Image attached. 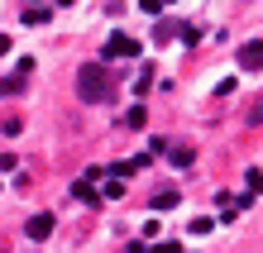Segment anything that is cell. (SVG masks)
<instances>
[{
    "label": "cell",
    "instance_id": "cell-13",
    "mask_svg": "<svg viewBox=\"0 0 263 253\" xmlns=\"http://www.w3.org/2000/svg\"><path fill=\"white\" fill-rule=\"evenodd\" d=\"M148 253H182V244H177V239H163L158 248H148Z\"/></svg>",
    "mask_w": 263,
    "mask_h": 253
},
{
    "label": "cell",
    "instance_id": "cell-8",
    "mask_svg": "<svg viewBox=\"0 0 263 253\" xmlns=\"http://www.w3.org/2000/svg\"><path fill=\"white\" fill-rule=\"evenodd\" d=\"M153 38H158V43H173L177 38V20H163L158 29H153Z\"/></svg>",
    "mask_w": 263,
    "mask_h": 253
},
{
    "label": "cell",
    "instance_id": "cell-11",
    "mask_svg": "<svg viewBox=\"0 0 263 253\" xmlns=\"http://www.w3.org/2000/svg\"><path fill=\"white\" fill-rule=\"evenodd\" d=\"M244 182H249V196H258V191H263V172H258V167L244 172Z\"/></svg>",
    "mask_w": 263,
    "mask_h": 253
},
{
    "label": "cell",
    "instance_id": "cell-1",
    "mask_svg": "<svg viewBox=\"0 0 263 253\" xmlns=\"http://www.w3.org/2000/svg\"><path fill=\"white\" fill-rule=\"evenodd\" d=\"M77 96H82L86 105H110V96H115L110 72H105L101 62H86V67H77Z\"/></svg>",
    "mask_w": 263,
    "mask_h": 253
},
{
    "label": "cell",
    "instance_id": "cell-15",
    "mask_svg": "<svg viewBox=\"0 0 263 253\" xmlns=\"http://www.w3.org/2000/svg\"><path fill=\"white\" fill-rule=\"evenodd\" d=\"M158 5H163V0H139V10H144V14H158Z\"/></svg>",
    "mask_w": 263,
    "mask_h": 253
},
{
    "label": "cell",
    "instance_id": "cell-7",
    "mask_svg": "<svg viewBox=\"0 0 263 253\" xmlns=\"http://www.w3.org/2000/svg\"><path fill=\"white\" fill-rule=\"evenodd\" d=\"M14 91H24V72H14V76H0V96H14Z\"/></svg>",
    "mask_w": 263,
    "mask_h": 253
},
{
    "label": "cell",
    "instance_id": "cell-2",
    "mask_svg": "<svg viewBox=\"0 0 263 253\" xmlns=\"http://www.w3.org/2000/svg\"><path fill=\"white\" fill-rule=\"evenodd\" d=\"M24 234H29V239H34V244H43V239H48V234H53V215H48V210H39V215H29V225H24Z\"/></svg>",
    "mask_w": 263,
    "mask_h": 253
},
{
    "label": "cell",
    "instance_id": "cell-5",
    "mask_svg": "<svg viewBox=\"0 0 263 253\" xmlns=\"http://www.w3.org/2000/svg\"><path fill=\"white\" fill-rule=\"evenodd\" d=\"M72 196H77V201H86V205H96V201H101V196H96V186H91V177L72 182Z\"/></svg>",
    "mask_w": 263,
    "mask_h": 253
},
{
    "label": "cell",
    "instance_id": "cell-17",
    "mask_svg": "<svg viewBox=\"0 0 263 253\" xmlns=\"http://www.w3.org/2000/svg\"><path fill=\"white\" fill-rule=\"evenodd\" d=\"M29 5H39V0H29Z\"/></svg>",
    "mask_w": 263,
    "mask_h": 253
},
{
    "label": "cell",
    "instance_id": "cell-14",
    "mask_svg": "<svg viewBox=\"0 0 263 253\" xmlns=\"http://www.w3.org/2000/svg\"><path fill=\"white\" fill-rule=\"evenodd\" d=\"M249 124H263V96H258V101L249 105Z\"/></svg>",
    "mask_w": 263,
    "mask_h": 253
},
{
    "label": "cell",
    "instance_id": "cell-12",
    "mask_svg": "<svg viewBox=\"0 0 263 253\" xmlns=\"http://www.w3.org/2000/svg\"><path fill=\"white\" fill-rule=\"evenodd\" d=\"M177 38H182V43H196V38H201V29H192V24H177Z\"/></svg>",
    "mask_w": 263,
    "mask_h": 253
},
{
    "label": "cell",
    "instance_id": "cell-16",
    "mask_svg": "<svg viewBox=\"0 0 263 253\" xmlns=\"http://www.w3.org/2000/svg\"><path fill=\"white\" fill-rule=\"evenodd\" d=\"M5 53H10V38H5V34H0V57H5Z\"/></svg>",
    "mask_w": 263,
    "mask_h": 253
},
{
    "label": "cell",
    "instance_id": "cell-6",
    "mask_svg": "<svg viewBox=\"0 0 263 253\" xmlns=\"http://www.w3.org/2000/svg\"><path fill=\"white\" fill-rule=\"evenodd\" d=\"M167 158H173V167H192V163H196V153H192L187 144H182V148H167Z\"/></svg>",
    "mask_w": 263,
    "mask_h": 253
},
{
    "label": "cell",
    "instance_id": "cell-3",
    "mask_svg": "<svg viewBox=\"0 0 263 253\" xmlns=\"http://www.w3.org/2000/svg\"><path fill=\"white\" fill-rule=\"evenodd\" d=\"M139 53V43L129 34H110V43H105V57H134Z\"/></svg>",
    "mask_w": 263,
    "mask_h": 253
},
{
    "label": "cell",
    "instance_id": "cell-9",
    "mask_svg": "<svg viewBox=\"0 0 263 253\" xmlns=\"http://www.w3.org/2000/svg\"><path fill=\"white\" fill-rule=\"evenodd\" d=\"M173 205H177V191H173V186H167V191H158V196H153V210H173Z\"/></svg>",
    "mask_w": 263,
    "mask_h": 253
},
{
    "label": "cell",
    "instance_id": "cell-10",
    "mask_svg": "<svg viewBox=\"0 0 263 253\" xmlns=\"http://www.w3.org/2000/svg\"><path fill=\"white\" fill-rule=\"evenodd\" d=\"M24 24H48V10H43V5H29L24 10Z\"/></svg>",
    "mask_w": 263,
    "mask_h": 253
},
{
    "label": "cell",
    "instance_id": "cell-4",
    "mask_svg": "<svg viewBox=\"0 0 263 253\" xmlns=\"http://www.w3.org/2000/svg\"><path fill=\"white\" fill-rule=\"evenodd\" d=\"M239 67H263V38H249L239 48Z\"/></svg>",
    "mask_w": 263,
    "mask_h": 253
}]
</instances>
